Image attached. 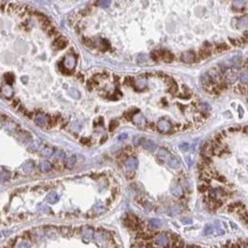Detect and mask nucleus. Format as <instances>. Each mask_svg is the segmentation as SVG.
<instances>
[{
    "label": "nucleus",
    "instance_id": "26",
    "mask_svg": "<svg viewBox=\"0 0 248 248\" xmlns=\"http://www.w3.org/2000/svg\"><path fill=\"white\" fill-rule=\"evenodd\" d=\"M76 161H77V158L76 157H71V158H69L68 160H67V163H65V165L68 168H72L75 164H76Z\"/></svg>",
    "mask_w": 248,
    "mask_h": 248
},
{
    "label": "nucleus",
    "instance_id": "21",
    "mask_svg": "<svg viewBox=\"0 0 248 248\" xmlns=\"http://www.w3.org/2000/svg\"><path fill=\"white\" fill-rule=\"evenodd\" d=\"M135 85L136 87H140V88H144L147 86V79L145 78H137L135 80Z\"/></svg>",
    "mask_w": 248,
    "mask_h": 248
},
{
    "label": "nucleus",
    "instance_id": "37",
    "mask_svg": "<svg viewBox=\"0 0 248 248\" xmlns=\"http://www.w3.org/2000/svg\"><path fill=\"white\" fill-rule=\"evenodd\" d=\"M171 87H170V89H169V91L171 93V94H175L176 93V90H177V85L174 83V81H171Z\"/></svg>",
    "mask_w": 248,
    "mask_h": 248
},
{
    "label": "nucleus",
    "instance_id": "31",
    "mask_svg": "<svg viewBox=\"0 0 248 248\" xmlns=\"http://www.w3.org/2000/svg\"><path fill=\"white\" fill-rule=\"evenodd\" d=\"M97 5L101 6V7H103V8L109 7V5H110V0H98V1H97Z\"/></svg>",
    "mask_w": 248,
    "mask_h": 248
},
{
    "label": "nucleus",
    "instance_id": "35",
    "mask_svg": "<svg viewBox=\"0 0 248 248\" xmlns=\"http://www.w3.org/2000/svg\"><path fill=\"white\" fill-rule=\"evenodd\" d=\"M189 148H190V145H189L188 143H182V144H179V149H181L182 151H188Z\"/></svg>",
    "mask_w": 248,
    "mask_h": 248
},
{
    "label": "nucleus",
    "instance_id": "24",
    "mask_svg": "<svg viewBox=\"0 0 248 248\" xmlns=\"http://www.w3.org/2000/svg\"><path fill=\"white\" fill-rule=\"evenodd\" d=\"M151 58L155 61H159L161 58V52L160 50H155L151 53Z\"/></svg>",
    "mask_w": 248,
    "mask_h": 248
},
{
    "label": "nucleus",
    "instance_id": "15",
    "mask_svg": "<svg viewBox=\"0 0 248 248\" xmlns=\"http://www.w3.org/2000/svg\"><path fill=\"white\" fill-rule=\"evenodd\" d=\"M10 178V173L8 170H6L5 168H0V181L1 182H6Z\"/></svg>",
    "mask_w": 248,
    "mask_h": 248
},
{
    "label": "nucleus",
    "instance_id": "42",
    "mask_svg": "<svg viewBox=\"0 0 248 248\" xmlns=\"http://www.w3.org/2000/svg\"><path fill=\"white\" fill-rule=\"evenodd\" d=\"M126 137H127V135H126V134H125V135H120V136L118 137V140L120 141V140H124V138H126Z\"/></svg>",
    "mask_w": 248,
    "mask_h": 248
},
{
    "label": "nucleus",
    "instance_id": "30",
    "mask_svg": "<svg viewBox=\"0 0 248 248\" xmlns=\"http://www.w3.org/2000/svg\"><path fill=\"white\" fill-rule=\"evenodd\" d=\"M204 232H205V235H210V233H213V232H214V226H213L212 224H207Z\"/></svg>",
    "mask_w": 248,
    "mask_h": 248
},
{
    "label": "nucleus",
    "instance_id": "3",
    "mask_svg": "<svg viewBox=\"0 0 248 248\" xmlns=\"http://www.w3.org/2000/svg\"><path fill=\"white\" fill-rule=\"evenodd\" d=\"M34 122L38 125V126H41V127H44V126H46L47 124H48V117L46 116V114H37L36 117H34Z\"/></svg>",
    "mask_w": 248,
    "mask_h": 248
},
{
    "label": "nucleus",
    "instance_id": "19",
    "mask_svg": "<svg viewBox=\"0 0 248 248\" xmlns=\"http://www.w3.org/2000/svg\"><path fill=\"white\" fill-rule=\"evenodd\" d=\"M212 77L209 76V73H206V75H204L202 77H201V83L204 86H209L210 83H212Z\"/></svg>",
    "mask_w": 248,
    "mask_h": 248
},
{
    "label": "nucleus",
    "instance_id": "40",
    "mask_svg": "<svg viewBox=\"0 0 248 248\" xmlns=\"http://www.w3.org/2000/svg\"><path fill=\"white\" fill-rule=\"evenodd\" d=\"M118 126V122L117 121H112L111 122V126H110V130H113V128H116Z\"/></svg>",
    "mask_w": 248,
    "mask_h": 248
},
{
    "label": "nucleus",
    "instance_id": "34",
    "mask_svg": "<svg viewBox=\"0 0 248 248\" xmlns=\"http://www.w3.org/2000/svg\"><path fill=\"white\" fill-rule=\"evenodd\" d=\"M38 148H39V142H38V141H34L33 144H31V145L29 147V150H30V151H36Z\"/></svg>",
    "mask_w": 248,
    "mask_h": 248
},
{
    "label": "nucleus",
    "instance_id": "17",
    "mask_svg": "<svg viewBox=\"0 0 248 248\" xmlns=\"http://www.w3.org/2000/svg\"><path fill=\"white\" fill-rule=\"evenodd\" d=\"M39 168H40V170L42 171V173H47V171H49L50 169H52V165H50V163H48V161H41L40 163V165H39Z\"/></svg>",
    "mask_w": 248,
    "mask_h": 248
},
{
    "label": "nucleus",
    "instance_id": "23",
    "mask_svg": "<svg viewBox=\"0 0 248 248\" xmlns=\"http://www.w3.org/2000/svg\"><path fill=\"white\" fill-rule=\"evenodd\" d=\"M149 223H150V225L151 226H153V228H160L161 226V221L160 220H157V218H151L150 221H149Z\"/></svg>",
    "mask_w": 248,
    "mask_h": 248
},
{
    "label": "nucleus",
    "instance_id": "38",
    "mask_svg": "<svg viewBox=\"0 0 248 248\" xmlns=\"http://www.w3.org/2000/svg\"><path fill=\"white\" fill-rule=\"evenodd\" d=\"M16 246L17 247H30V244L28 241H21V244H17Z\"/></svg>",
    "mask_w": 248,
    "mask_h": 248
},
{
    "label": "nucleus",
    "instance_id": "28",
    "mask_svg": "<svg viewBox=\"0 0 248 248\" xmlns=\"http://www.w3.org/2000/svg\"><path fill=\"white\" fill-rule=\"evenodd\" d=\"M228 46L225 45V44H221L220 46H217L216 48H215V52L216 53H221V52H224V50H228Z\"/></svg>",
    "mask_w": 248,
    "mask_h": 248
},
{
    "label": "nucleus",
    "instance_id": "41",
    "mask_svg": "<svg viewBox=\"0 0 248 248\" xmlns=\"http://www.w3.org/2000/svg\"><path fill=\"white\" fill-rule=\"evenodd\" d=\"M182 222L185 223V224H191V223H192V220H191V218H182Z\"/></svg>",
    "mask_w": 248,
    "mask_h": 248
},
{
    "label": "nucleus",
    "instance_id": "32",
    "mask_svg": "<svg viewBox=\"0 0 248 248\" xmlns=\"http://www.w3.org/2000/svg\"><path fill=\"white\" fill-rule=\"evenodd\" d=\"M96 240H97L98 243H101V241L104 243V241H105V235H104V233H101V232H99V233H96Z\"/></svg>",
    "mask_w": 248,
    "mask_h": 248
},
{
    "label": "nucleus",
    "instance_id": "18",
    "mask_svg": "<svg viewBox=\"0 0 248 248\" xmlns=\"http://www.w3.org/2000/svg\"><path fill=\"white\" fill-rule=\"evenodd\" d=\"M171 193H173L175 197H182L183 190H182V188H181L179 185H175V186L171 188Z\"/></svg>",
    "mask_w": 248,
    "mask_h": 248
},
{
    "label": "nucleus",
    "instance_id": "13",
    "mask_svg": "<svg viewBox=\"0 0 248 248\" xmlns=\"http://www.w3.org/2000/svg\"><path fill=\"white\" fill-rule=\"evenodd\" d=\"M143 148H144L147 151L152 152V151H155V150L157 149V144H156L153 141H147V142H144Z\"/></svg>",
    "mask_w": 248,
    "mask_h": 248
},
{
    "label": "nucleus",
    "instance_id": "6",
    "mask_svg": "<svg viewBox=\"0 0 248 248\" xmlns=\"http://www.w3.org/2000/svg\"><path fill=\"white\" fill-rule=\"evenodd\" d=\"M93 237H94V230H93L91 228H85L83 231V241L88 243V241H90V240L93 239Z\"/></svg>",
    "mask_w": 248,
    "mask_h": 248
},
{
    "label": "nucleus",
    "instance_id": "29",
    "mask_svg": "<svg viewBox=\"0 0 248 248\" xmlns=\"http://www.w3.org/2000/svg\"><path fill=\"white\" fill-rule=\"evenodd\" d=\"M65 158V153L63 151H57L56 155H55V159L56 160H64Z\"/></svg>",
    "mask_w": 248,
    "mask_h": 248
},
{
    "label": "nucleus",
    "instance_id": "36",
    "mask_svg": "<svg viewBox=\"0 0 248 248\" xmlns=\"http://www.w3.org/2000/svg\"><path fill=\"white\" fill-rule=\"evenodd\" d=\"M240 80H241V83H244L245 85L247 83V71H245L243 75H241V77H240Z\"/></svg>",
    "mask_w": 248,
    "mask_h": 248
},
{
    "label": "nucleus",
    "instance_id": "8",
    "mask_svg": "<svg viewBox=\"0 0 248 248\" xmlns=\"http://www.w3.org/2000/svg\"><path fill=\"white\" fill-rule=\"evenodd\" d=\"M156 243H157L158 246H161V247H166V246L169 245V240H168L167 236H165V235H159L157 237V239H156Z\"/></svg>",
    "mask_w": 248,
    "mask_h": 248
},
{
    "label": "nucleus",
    "instance_id": "25",
    "mask_svg": "<svg viewBox=\"0 0 248 248\" xmlns=\"http://www.w3.org/2000/svg\"><path fill=\"white\" fill-rule=\"evenodd\" d=\"M2 93H3V95H5L6 97H10V96L13 95V89H11L9 86H6V87H3Z\"/></svg>",
    "mask_w": 248,
    "mask_h": 248
},
{
    "label": "nucleus",
    "instance_id": "14",
    "mask_svg": "<svg viewBox=\"0 0 248 248\" xmlns=\"http://www.w3.org/2000/svg\"><path fill=\"white\" fill-rule=\"evenodd\" d=\"M161 60H164L167 63L171 62L174 60V55L168 50H161Z\"/></svg>",
    "mask_w": 248,
    "mask_h": 248
},
{
    "label": "nucleus",
    "instance_id": "16",
    "mask_svg": "<svg viewBox=\"0 0 248 248\" xmlns=\"http://www.w3.org/2000/svg\"><path fill=\"white\" fill-rule=\"evenodd\" d=\"M158 157H159V159L161 160V161H168L170 158H169V153L166 151L165 149H160L159 151H158Z\"/></svg>",
    "mask_w": 248,
    "mask_h": 248
},
{
    "label": "nucleus",
    "instance_id": "9",
    "mask_svg": "<svg viewBox=\"0 0 248 248\" xmlns=\"http://www.w3.org/2000/svg\"><path fill=\"white\" fill-rule=\"evenodd\" d=\"M133 121H134L138 127H144L145 124H147L145 118H144V116H142V114H135V116L133 117Z\"/></svg>",
    "mask_w": 248,
    "mask_h": 248
},
{
    "label": "nucleus",
    "instance_id": "5",
    "mask_svg": "<svg viewBox=\"0 0 248 248\" xmlns=\"http://www.w3.org/2000/svg\"><path fill=\"white\" fill-rule=\"evenodd\" d=\"M158 128H159V130L161 133L166 134V133H168L170 130V122L168 120H166V119H163V120H160L158 122Z\"/></svg>",
    "mask_w": 248,
    "mask_h": 248
},
{
    "label": "nucleus",
    "instance_id": "12",
    "mask_svg": "<svg viewBox=\"0 0 248 248\" xmlns=\"http://www.w3.org/2000/svg\"><path fill=\"white\" fill-rule=\"evenodd\" d=\"M46 200L49 204H56L58 201V196H57L56 192H49L47 194V197H46Z\"/></svg>",
    "mask_w": 248,
    "mask_h": 248
},
{
    "label": "nucleus",
    "instance_id": "1",
    "mask_svg": "<svg viewBox=\"0 0 248 248\" xmlns=\"http://www.w3.org/2000/svg\"><path fill=\"white\" fill-rule=\"evenodd\" d=\"M62 65H64V68L68 69V71L73 70L75 67H76V57L72 56V55H68V56H65V58L63 60Z\"/></svg>",
    "mask_w": 248,
    "mask_h": 248
},
{
    "label": "nucleus",
    "instance_id": "4",
    "mask_svg": "<svg viewBox=\"0 0 248 248\" xmlns=\"http://www.w3.org/2000/svg\"><path fill=\"white\" fill-rule=\"evenodd\" d=\"M125 166H126V168H127L128 170H135V169H137L138 161H137V159H136V158H133V157H130V158H128V159L126 160Z\"/></svg>",
    "mask_w": 248,
    "mask_h": 248
},
{
    "label": "nucleus",
    "instance_id": "43",
    "mask_svg": "<svg viewBox=\"0 0 248 248\" xmlns=\"http://www.w3.org/2000/svg\"><path fill=\"white\" fill-rule=\"evenodd\" d=\"M145 208H147V210H149L150 208H152V204H147V207H145Z\"/></svg>",
    "mask_w": 248,
    "mask_h": 248
},
{
    "label": "nucleus",
    "instance_id": "11",
    "mask_svg": "<svg viewBox=\"0 0 248 248\" xmlns=\"http://www.w3.org/2000/svg\"><path fill=\"white\" fill-rule=\"evenodd\" d=\"M168 165H169L170 168H173V169H178V168L181 167V160H179V158L174 157L173 159H169V160H168Z\"/></svg>",
    "mask_w": 248,
    "mask_h": 248
},
{
    "label": "nucleus",
    "instance_id": "7",
    "mask_svg": "<svg viewBox=\"0 0 248 248\" xmlns=\"http://www.w3.org/2000/svg\"><path fill=\"white\" fill-rule=\"evenodd\" d=\"M67 45H68V40H67L65 38H63V37L57 38V39L55 40V42H54V47H55L56 49H63V48L67 47Z\"/></svg>",
    "mask_w": 248,
    "mask_h": 248
},
{
    "label": "nucleus",
    "instance_id": "10",
    "mask_svg": "<svg viewBox=\"0 0 248 248\" xmlns=\"http://www.w3.org/2000/svg\"><path fill=\"white\" fill-rule=\"evenodd\" d=\"M34 169V163L32 160H29L26 163H24L22 165V170L25 173V174H30L32 170Z\"/></svg>",
    "mask_w": 248,
    "mask_h": 248
},
{
    "label": "nucleus",
    "instance_id": "33",
    "mask_svg": "<svg viewBox=\"0 0 248 248\" xmlns=\"http://www.w3.org/2000/svg\"><path fill=\"white\" fill-rule=\"evenodd\" d=\"M5 79H6V81H7V83H10L14 81V76L11 75V73H6L5 75Z\"/></svg>",
    "mask_w": 248,
    "mask_h": 248
},
{
    "label": "nucleus",
    "instance_id": "39",
    "mask_svg": "<svg viewBox=\"0 0 248 248\" xmlns=\"http://www.w3.org/2000/svg\"><path fill=\"white\" fill-rule=\"evenodd\" d=\"M228 80H229V81H235V80H236V75H235V73L228 75Z\"/></svg>",
    "mask_w": 248,
    "mask_h": 248
},
{
    "label": "nucleus",
    "instance_id": "2",
    "mask_svg": "<svg viewBox=\"0 0 248 248\" xmlns=\"http://www.w3.org/2000/svg\"><path fill=\"white\" fill-rule=\"evenodd\" d=\"M181 60H182L184 63H193V62H196L197 58H196V54H194L193 52L189 50V52H184V53L182 54Z\"/></svg>",
    "mask_w": 248,
    "mask_h": 248
},
{
    "label": "nucleus",
    "instance_id": "22",
    "mask_svg": "<svg viewBox=\"0 0 248 248\" xmlns=\"http://www.w3.org/2000/svg\"><path fill=\"white\" fill-rule=\"evenodd\" d=\"M41 156H42V157H46V158H49L50 156H53V149H50V148H45V149L41 151Z\"/></svg>",
    "mask_w": 248,
    "mask_h": 248
},
{
    "label": "nucleus",
    "instance_id": "27",
    "mask_svg": "<svg viewBox=\"0 0 248 248\" xmlns=\"http://www.w3.org/2000/svg\"><path fill=\"white\" fill-rule=\"evenodd\" d=\"M210 55V52H209V49H201L200 52H199V56H200V58H206V57H208Z\"/></svg>",
    "mask_w": 248,
    "mask_h": 248
},
{
    "label": "nucleus",
    "instance_id": "20",
    "mask_svg": "<svg viewBox=\"0 0 248 248\" xmlns=\"http://www.w3.org/2000/svg\"><path fill=\"white\" fill-rule=\"evenodd\" d=\"M181 207L179 206H177V205H175V206H173L171 208H169V214H170V216H175V215H177L178 213H181Z\"/></svg>",
    "mask_w": 248,
    "mask_h": 248
}]
</instances>
